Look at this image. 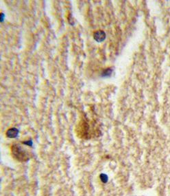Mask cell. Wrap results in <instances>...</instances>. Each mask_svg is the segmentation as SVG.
Here are the masks:
<instances>
[{"mask_svg":"<svg viewBox=\"0 0 170 196\" xmlns=\"http://www.w3.org/2000/svg\"><path fill=\"white\" fill-rule=\"evenodd\" d=\"M12 154L13 156L16 160L21 162H25L29 160V155H28L26 151L19 145H13L11 147Z\"/></svg>","mask_w":170,"mask_h":196,"instance_id":"6da1fadb","label":"cell"},{"mask_svg":"<svg viewBox=\"0 0 170 196\" xmlns=\"http://www.w3.org/2000/svg\"><path fill=\"white\" fill-rule=\"evenodd\" d=\"M93 37L97 42H102L106 39V33L102 30H98L94 33Z\"/></svg>","mask_w":170,"mask_h":196,"instance_id":"7a4b0ae2","label":"cell"},{"mask_svg":"<svg viewBox=\"0 0 170 196\" xmlns=\"http://www.w3.org/2000/svg\"><path fill=\"white\" fill-rule=\"evenodd\" d=\"M19 133V131L18 129L13 127V128L8 129V131H6V136L10 138H15L18 136Z\"/></svg>","mask_w":170,"mask_h":196,"instance_id":"3957f363","label":"cell"},{"mask_svg":"<svg viewBox=\"0 0 170 196\" xmlns=\"http://www.w3.org/2000/svg\"><path fill=\"white\" fill-rule=\"evenodd\" d=\"M113 73V70L111 68H106V69L104 70L103 72H102V77H110V75L112 74Z\"/></svg>","mask_w":170,"mask_h":196,"instance_id":"277c9868","label":"cell"},{"mask_svg":"<svg viewBox=\"0 0 170 196\" xmlns=\"http://www.w3.org/2000/svg\"><path fill=\"white\" fill-rule=\"evenodd\" d=\"M100 180H101V182H102L104 183H106L108 182V176H106V174L104 173H101L100 175Z\"/></svg>","mask_w":170,"mask_h":196,"instance_id":"5b68a950","label":"cell"},{"mask_svg":"<svg viewBox=\"0 0 170 196\" xmlns=\"http://www.w3.org/2000/svg\"><path fill=\"white\" fill-rule=\"evenodd\" d=\"M24 145H28V146H30V147H32L33 143H32V141L31 140H25L23 143Z\"/></svg>","mask_w":170,"mask_h":196,"instance_id":"8992f818","label":"cell"},{"mask_svg":"<svg viewBox=\"0 0 170 196\" xmlns=\"http://www.w3.org/2000/svg\"><path fill=\"white\" fill-rule=\"evenodd\" d=\"M0 16H1V22H2L4 21V17H5V15H4V14L3 13H1Z\"/></svg>","mask_w":170,"mask_h":196,"instance_id":"52a82bcc","label":"cell"}]
</instances>
